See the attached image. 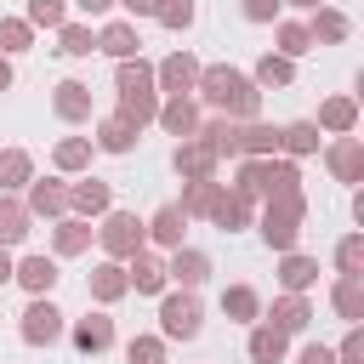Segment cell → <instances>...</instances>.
Wrapping results in <instances>:
<instances>
[{
    "instance_id": "obj_6",
    "label": "cell",
    "mask_w": 364,
    "mask_h": 364,
    "mask_svg": "<svg viewBox=\"0 0 364 364\" xmlns=\"http://www.w3.org/2000/svg\"><path fill=\"white\" fill-rule=\"evenodd\" d=\"M34 17H57V0H34Z\"/></svg>"
},
{
    "instance_id": "obj_4",
    "label": "cell",
    "mask_w": 364,
    "mask_h": 364,
    "mask_svg": "<svg viewBox=\"0 0 364 364\" xmlns=\"http://www.w3.org/2000/svg\"><path fill=\"white\" fill-rule=\"evenodd\" d=\"M80 341H85V347H102V341H108V324H85Z\"/></svg>"
},
{
    "instance_id": "obj_1",
    "label": "cell",
    "mask_w": 364,
    "mask_h": 364,
    "mask_svg": "<svg viewBox=\"0 0 364 364\" xmlns=\"http://www.w3.org/2000/svg\"><path fill=\"white\" fill-rule=\"evenodd\" d=\"M165 324L182 330V336H193V307H188V301H171V307H165Z\"/></svg>"
},
{
    "instance_id": "obj_5",
    "label": "cell",
    "mask_w": 364,
    "mask_h": 364,
    "mask_svg": "<svg viewBox=\"0 0 364 364\" xmlns=\"http://www.w3.org/2000/svg\"><path fill=\"white\" fill-rule=\"evenodd\" d=\"M279 353V336H256V358H273Z\"/></svg>"
},
{
    "instance_id": "obj_7",
    "label": "cell",
    "mask_w": 364,
    "mask_h": 364,
    "mask_svg": "<svg viewBox=\"0 0 364 364\" xmlns=\"http://www.w3.org/2000/svg\"><path fill=\"white\" fill-rule=\"evenodd\" d=\"M307 364H336V358H330L324 347H313V353H307Z\"/></svg>"
},
{
    "instance_id": "obj_3",
    "label": "cell",
    "mask_w": 364,
    "mask_h": 364,
    "mask_svg": "<svg viewBox=\"0 0 364 364\" xmlns=\"http://www.w3.org/2000/svg\"><path fill=\"white\" fill-rule=\"evenodd\" d=\"M23 279H28L34 290H40V284H51V262H28V267H23Z\"/></svg>"
},
{
    "instance_id": "obj_2",
    "label": "cell",
    "mask_w": 364,
    "mask_h": 364,
    "mask_svg": "<svg viewBox=\"0 0 364 364\" xmlns=\"http://www.w3.org/2000/svg\"><path fill=\"white\" fill-rule=\"evenodd\" d=\"M28 336H57V313L51 307H34L28 313Z\"/></svg>"
}]
</instances>
